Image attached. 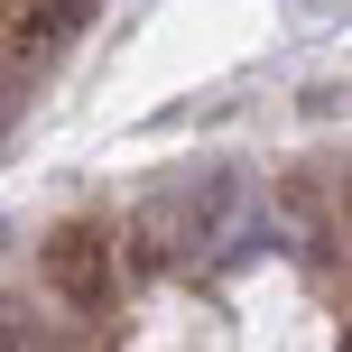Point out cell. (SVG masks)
I'll list each match as a JSON object with an SVG mask.
<instances>
[{
	"mask_svg": "<svg viewBox=\"0 0 352 352\" xmlns=\"http://www.w3.org/2000/svg\"><path fill=\"white\" fill-rule=\"evenodd\" d=\"M47 287L65 306H111V287H121V269H111V232L102 223H65V232H47Z\"/></svg>",
	"mask_w": 352,
	"mask_h": 352,
	"instance_id": "7a4b0ae2",
	"label": "cell"
},
{
	"mask_svg": "<svg viewBox=\"0 0 352 352\" xmlns=\"http://www.w3.org/2000/svg\"><path fill=\"white\" fill-rule=\"evenodd\" d=\"M84 19H93V10H28V47H65Z\"/></svg>",
	"mask_w": 352,
	"mask_h": 352,
	"instance_id": "3957f363",
	"label": "cell"
},
{
	"mask_svg": "<svg viewBox=\"0 0 352 352\" xmlns=\"http://www.w3.org/2000/svg\"><path fill=\"white\" fill-rule=\"evenodd\" d=\"M241 232V167H195L176 186H148L130 213V260L140 269H186Z\"/></svg>",
	"mask_w": 352,
	"mask_h": 352,
	"instance_id": "6da1fadb",
	"label": "cell"
},
{
	"mask_svg": "<svg viewBox=\"0 0 352 352\" xmlns=\"http://www.w3.org/2000/svg\"><path fill=\"white\" fill-rule=\"evenodd\" d=\"M0 352H56V343L37 334V316H28V306H0Z\"/></svg>",
	"mask_w": 352,
	"mask_h": 352,
	"instance_id": "277c9868",
	"label": "cell"
},
{
	"mask_svg": "<svg viewBox=\"0 0 352 352\" xmlns=\"http://www.w3.org/2000/svg\"><path fill=\"white\" fill-rule=\"evenodd\" d=\"M19 102H28V93H19V74H0V130L19 121Z\"/></svg>",
	"mask_w": 352,
	"mask_h": 352,
	"instance_id": "5b68a950",
	"label": "cell"
},
{
	"mask_svg": "<svg viewBox=\"0 0 352 352\" xmlns=\"http://www.w3.org/2000/svg\"><path fill=\"white\" fill-rule=\"evenodd\" d=\"M0 241H10V232H0Z\"/></svg>",
	"mask_w": 352,
	"mask_h": 352,
	"instance_id": "8992f818",
	"label": "cell"
}]
</instances>
